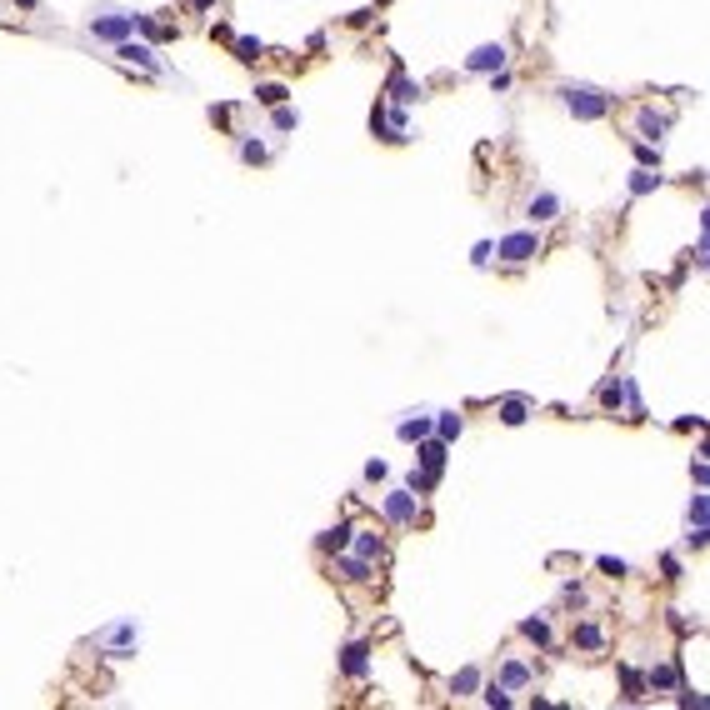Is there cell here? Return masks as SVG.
Listing matches in <instances>:
<instances>
[{"instance_id":"1","label":"cell","mask_w":710,"mask_h":710,"mask_svg":"<svg viewBox=\"0 0 710 710\" xmlns=\"http://www.w3.org/2000/svg\"><path fill=\"white\" fill-rule=\"evenodd\" d=\"M560 95H566V106H570L575 120H600L605 111H611V95L595 90V86H566Z\"/></svg>"},{"instance_id":"2","label":"cell","mask_w":710,"mask_h":710,"mask_svg":"<svg viewBox=\"0 0 710 710\" xmlns=\"http://www.w3.org/2000/svg\"><path fill=\"white\" fill-rule=\"evenodd\" d=\"M95 645H100L111 660H125V655H135V645H140V625H135V620H120V625H111V631H100Z\"/></svg>"},{"instance_id":"3","label":"cell","mask_w":710,"mask_h":710,"mask_svg":"<svg viewBox=\"0 0 710 710\" xmlns=\"http://www.w3.org/2000/svg\"><path fill=\"white\" fill-rule=\"evenodd\" d=\"M131 30H135L131 10H95L90 15V35H100V40H125Z\"/></svg>"},{"instance_id":"4","label":"cell","mask_w":710,"mask_h":710,"mask_svg":"<svg viewBox=\"0 0 710 710\" xmlns=\"http://www.w3.org/2000/svg\"><path fill=\"white\" fill-rule=\"evenodd\" d=\"M415 515H421V500H415V490H390V495H385V520H395V526H410Z\"/></svg>"},{"instance_id":"5","label":"cell","mask_w":710,"mask_h":710,"mask_svg":"<svg viewBox=\"0 0 710 710\" xmlns=\"http://www.w3.org/2000/svg\"><path fill=\"white\" fill-rule=\"evenodd\" d=\"M530 256H540V240H535V231H520V236H506V240H500V260L520 265V260H530Z\"/></svg>"},{"instance_id":"6","label":"cell","mask_w":710,"mask_h":710,"mask_svg":"<svg viewBox=\"0 0 710 710\" xmlns=\"http://www.w3.org/2000/svg\"><path fill=\"white\" fill-rule=\"evenodd\" d=\"M466 70H475V75H486V70H506V46H475L470 50V60H466Z\"/></svg>"},{"instance_id":"7","label":"cell","mask_w":710,"mask_h":710,"mask_svg":"<svg viewBox=\"0 0 710 710\" xmlns=\"http://www.w3.org/2000/svg\"><path fill=\"white\" fill-rule=\"evenodd\" d=\"M115 55L125 60V66H140V70H160V60H155V50H151V46H135L131 35H125V40H115Z\"/></svg>"},{"instance_id":"8","label":"cell","mask_w":710,"mask_h":710,"mask_svg":"<svg viewBox=\"0 0 710 710\" xmlns=\"http://www.w3.org/2000/svg\"><path fill=\"white\" fill-rule=\"evenodd\" d=\"M665 125H671V120H665V115H655L651 106H645V111H640V140L660 145V140H665Z\"/></svg>"},{"instance_id":"9","label":"cell","mask_w":710,"mask_h":710,"mask_svg":"<svg viewBox=\"0 0 710 710\" xmlns=\"http://www.w3.org/2000/svg\"><path fill=\"white\" fill-rule=\"evenodd\" d=\"M365 655H370V651H365V645H361V640H355V645H350V651H345V675H355V680H361V675L370 671V660H365Z\"/></svg>"},{"instance_id":"10","label":"cell","mask_w":710,"mask_h":710,"mask_svg":"<svg viewBox=\"0 0 710 710\" xmlns=\"http://www.w3.org/2000/svg\"><path fill=\"white\" fill-rule=\"evenodd\" d=\"M560 215V200L555 195H535L530 200V220H555Z\"/></svg>"},{"instance_id":"11","label":"cell","mask_w":710,"mask_h":710,"mask_svg":"<svg viewBox=\"0 0 710 710\" xmlns=\"http://www.w3.org/2000/svg\"><path fill=\"white\" fill-rule=\"evenodd\" d=\"M421 466H425V470H441V466H445V441H425V445H421Z\"/></svg>"},{"instance_id":"12","label":"cell","mask_w":710,"mask_h":710,"mask_svg":"<svg viewBox=\"0 0 710 710\" xmlns=\"http://www.w3.org/2000/svg\"><path fill=\"white\" fill-rule=\"evenodd\" d=\"M435 425H441V441H455V435L466 430V421H461V410H441V421H435Z\"/></svg>"},{"instance_id":"13","label":"cell","mask_w":710,"mask_h":710,"mask_svg":"<svg viewBox=\"0 0 710 710\" xmlns=\"http://www.w3.org/2000/svg\"><path fill=\"white\" fill-rule=\"evenodd\" d=\"M340 570H345V580H370V560L365 555H345Z\"/></svg>"},{"instance_id":"14","label":"cell","mask_w":710,"mask_h":710,"mask_svg":"<svg viewBox=\"0 0 710 710\" xmlns=\"http://www.w3.org/2000/svg\"><path fill=\"white\" fill-rule=\"evenodd\" d=\"M660 175H651V165H640V171L631 175V195H645V191H655Z\"/></svg>"},{"instance_id":"15","label":"cell","mask_w":710,"mask_h":710,"mask_svg":"<svg viewBox=\"0 0 710 710\" xmlns=\"http://www.w3.org/2000/svg\"><path fill=\"white\" fill-rule=\"evenodd\" d=\"M350 535H355L350 526H336V530H325V535H320V546H325V550H345V546H350Z\"/></svg>"},{"instance_id":"16","label":"cell","mask_w":710,"mask_h":710,"mask_svg":"<svg viewBox=\"0 0 710 710\" xmlns=\"http://www.w3.org/2000/svg\"><path fill=\"white\" fill-rule=\"evenodd\" d=\"M506 685H510V691H526V685H530V671H526L520 660H510V665H506Z\"/></svg>"},{"instance_id":"17","label":"cell","mask_w":710,"mask_h":710,"mask_svg":"<svg viewBox=\"0 0 710 710\" xmlns=\"http://www.w3.org/2000/svg\"><path fill=\"white\" fill-rule=\"evenodd\" d=\"M425 430H430L425 415H421V421H401V441H425Z\"/></svg>"},{"instance_id":"18","label":"cell","mask_w":710,"mask_h":710,"mask_svg":"<svg viewBox=\"0 0 710 710\" xmlns=\"http://www.w3.org/2000/svg\"><path fill=\"white\" fill-rule=\"evenodd\" d=\"M236 55H240V60H260L265 46H260V40H250V35H240V40H236Z\"/></svg>"},{"instance_id":"19","label":"cell","mask_w":710,"mask_h":710,"mask_svg":"<svg viewBox=\"0 0 710 710\" xmlns=\"http://www.w3.org/2000/svg\"><path fill=\"white\" fill-rule=\"evenodd\" d=\"M475 685H480V671H461V675L450 680V691H455V695H470Z\"/></svg>"},{"instance_id":"20","label":"cell","mask_w":710,"mask_h":710,"mask_svg":"<svg viewBox=\"0 0 710 710\" xmlns=\"http://www.w3.org/2000/svg\"><path fill=\"white\" fill-rule=\"evenodd\" d=\"M355 555H365V560H381V535H361V540H355Z\"/></svg>"},{"instance_id":"21","label":"cell","mask_w":710,"mask_h":710,"mask_svg":"<svg viewBox=\"0 0 710 710\" xmlns=\"http://www.w3.org/2000/svg\"><path fill=\"white\" fill-rule=\"evenodd\" d=\"M520 631H526V635H530L535 645H550V625H546V620H526V625H520Z\"/></svg>"},{"instance_id":"22","label":"cell","mask_w":710,"mask_h":710,"mask_svg":"<svg viewBox=\"0 0 710 710\" xmlns=\"http://www.w3.org/2000/svg\"><path fill=\"white\" fill-rule=\"evenodd\" d=\"M390 95L405 106V100H415V95H421V86H410V80H401V75H395V80H390Z\"/></svg>"},{"instance_id":"23","label":"cell","mask_w":710,"mask_h":710,"mask_svg":"<svg viewBox=\"0 0 710 710\" xmlns=\"http://www.w3.org/2000/svg\"><path fill=\"white\" fill-rule=\"evenodd\" d=\"M256 100H260V106H280V100H285V86H256Z\"/></svg>"},{"instance_id":"24","label":"cell","mask_w":710,"mask_h":710,"mask_svg":"<svg viewBox=\"0 0 710 710\" xmlns=\"http://www.w3.org/2000/svg\"><path fill=\"white\" fill-rule=\"evenodd\" d=\"M500 421H506V425H520V421H526V405H520V401H506V405H500Z\"/></svg>"},{"instance_id":"25","label":"cell","mask_w":710,"mask_h":710,"mask_svg":"<svg viewBox=\"0 0 710 710\" xmlns=\"http://www.w3.org/2000/svg\"><path fill=\"white\" fill-rule=\"evenodd\" d=\"M296 111H285V100H280V106H276V131H296Z\"/></svg>"},{"instance_id":"26","label":"cell","mask_w":710,"mask_h":710,"mask_svg":"<svg viewBox=\"0 0 710 710\" xmlns=\"http://www.w3.org/2000/svg\"><path fill=\"white\" fill-rule=\"evenodd\" d=\"M580 645H586V651H600V631L595 625H580V635H575Z\"/></svg>"},{"instance_id":"27","label":"cell","mask_w":710,"mask_h":710,"mask_svg":"<svg viewBox=\"0 0 710 710\" xmlns=\"http://www.w3.org/2000/svg\"><path fill=\"white\" fill-rule=\"evenodd\" d=\"M651 685H675V671H671V665H655V671H651Z\"/></svg>"},{"instance_id":"28","label":"cell","mask_w":710,"mask_h":710,"mask_svg":"<svg viewBox=\"0 0 710 710\" xmlns=\"http://www.w3.org/2000/svg\"><path fill=\"white\" fill-rule=\"evenodd\" d=\"M691 526H695V530L705 526V495H695V500H691Z\"/></svg>"},{"instance_id":"29","label":"cell","mask_w":710,"mask_h":710,"mask_svg":"<svg viewBox=\"0 0 710 710\" xmlns=\"http://www.w3.org/2000/svg\"><path fill=\"white\" fill-rule=\"evenodd\" d=\"M240 155H245V160H265V145H260V140H245Z\"/></svg>"},{"instance_id":"30","label":"cell","mask_w":710,"mask_h":710,"mask_svg":"<svg viewBox=\"0 0 710 710\" xmlns=\"http://www.w3.org/2000/svg\"><path fill=\"white\" fill-rule=\"evenodd\" d=\"M486 705H510V695L500 691V685H490V691H486Z\"/></svg>"}]
</instances>
